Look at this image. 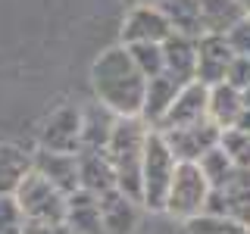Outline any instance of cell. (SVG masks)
Masks as SVG:
<instances>
[{"label": "cell", "instance_id": "cell-28", "mask_svg": "<svg viewBox=\"0 0 250 234\" xmlns=\"http://www.w3.org/2000/svg\"><path fill=\"white\" fill-rule=\"evenodd\" d=\"M225 41H229L234 57H250V16H247V19H241L238 25L225 35Z\"/></svg>", "mask_w": 250, "mask_h": 234}, {"label": "cell", "instance_id": "cell-15", "mask_svg": "<svg viewBox=\"0 0 250 234\" xmlns=\"http://www.w3.org/2000/svg\"><path fill=\"white\" fill-rule=\"evenodd\" d=\"M185 84H178L175 78L169 75H156L147 81V91H144V106H141V119H144V125L150 131H156L163 125V119H166L169 106L175 103L178 91H182Z\"/></svg>", "mask_w": 250, "mask_h": 234}, {"label": "cell", "instance_id": "cell-6", "mask_svg": "<svg viewBox=\"0 0 250 234\" xmlns=\"http://www.w3.org/2000/svg\"><path fill=\"white\" fill-rule=\"evenodd\" d=\"M38 147L53 153H78L82 150V106H60L50 113L38 131Z\"/></svg>", "mask_w": 250, "mask_h": 234}, {"label": "cell", "instance_id": "cell-34", "mask_svg": "<svg viewBox=\"0 0 250 234\" xmlns=\"http://www.w3.org/2000/svg\"><path fill=\"white\" fill-rule=\"evenodd\" d=\"M238 3L244 6V10H247V16H250V0H238Z\"/></svg>", "mask_w": 250, "mask_h": 234}, {"label": "cell", "instance_id": "cell-3", "mask_svg": "<svg viewBox=\"0 0 250 234\" xmlns=\"http://www.w3.org/2000/svg\"><path fill=\"white\" fill-rule=\"evenodd\" d=\"M175 156L166 147L160 131H150L144 147V162H141V203L153 213L166 206V194L172 187V175H175Z\"/></svg>", "mask_w": 250, "mask_h": 234}, {"label": "cell", "instance_id": "cell-2", "mask_svg": "<svg viewBox=\"0 0 250 234\" xmlns=\"http://www.w3.org/2000/svg\"><path fill=\"white\" fill-rule=\"evenodd\" d=\"M150 137V128L141 116L135 119H116L113 137L106 144V156L116 172V191L141 203V162H144V147Z\"/></svg>", "mask_w": 250, "mask_h": 234}, {"label": "cell", "instance_id": "cell-20", "mask_svg": "<svg viewBox=\"0 0 250 234\" xmlns=\"http://www.w3.org/2000/svg\"><path fill=\"white\" fill-rule=\"evenodd\" d=\"M116 119L119 116L109 113L104 103H91L82 109V150H106L109 137H113Z\"/></svg>", "mask_w": 250, "mask_h": 234}, {"label": "cell", "instance_id": "cell-29", "mask_svg": "<svg viewBox=\"0 0 250 234\" xmlns=\"http://www.w3.org/2000/svg\"><path fill=\"white\" fill-rule=\"evenodd\" d=\"M225 81H229L231 88H238V91H247L250 88V57H234Z\"/></svg>", "mask_w": 250, "mask_h": 234}, {"label": "cell", "instance_id": "cell-19", "mask_svg": "<svg viewBox=\"0 0 250 234\" xmlns=\"http://www.w3.org/2000/svg\"><path fill=\"white\" fill-rule=\"evenodd\" d=\"M241 19H247V10L238 0H200V28H203V35L225 38Z\"/></svg>", "mask_w": 250, "mask_h": 234}, {"label": "cell", "instance_id": "cell-33", "mask_svg": "<svg viewBox=\"0 0 250 234\" xmlns=\"http://www.w3.org/2000/svg\"><path fill=\"white\" fill-rule=\"evenodd\" d=\"M241 97H244V109H250V88H247V91H241Z\"/></svg>", "mask_w": 250, "mask_h": 234}, {"label": "cell", "instance_id": "cell-9", "mask_svg": "<svg viewBox=\"0 0 250 234\" xmlns=\"http://www.w3.org/2000/svg\"><path fill=\"white\" fill-rule=\"evenodd\" d=\"M172 35L160 6H128L122 19V47L131 44H163Z\"/></svg>", "mask_w": 250, "mask_h": 234}, {"label": "cell", "instance_id": "cell-1", "mask_svg": "<svg viewBox=\"0 0 250 234\" xmlns=\"http://www.w3.org/2000/svg\"><path fill=\"white\" fill-rule=\"evenodd\" d=\"M91 84L97 103H104L109 113H116L119 119H135L141 116L144 106V91L147 78L135 69L128 50L122 44L106 47L91 66Z\"/></svg>", "mask_w": 250, "mask_h": 234}, {"label": "cell", "instance_id": "cell-23", "mask_svg": "<svg viewBox=\"0 0 250 234\" xmlns=\"http://www.w3.org/2000/svg\"><path fill=\"white\" fill-rule=\"evenodd\" d=\"M200 166V172H203V178H207L209 181V187H213V191H219V187H225L231 181V175L238 169H234V162L229 159V156H225V150L222 147H213V150H209L207 156H203V159L197 162Z\"/></svg>", "mask_w": 250, "mask_h": 234}, {"label": "cell", "instance_id": "cell-32", "mask_svg": "<svg viewBox=\"0 0 250 234\" xmlns=\"http://www.w3.org/2000/svg\"><path fill=\"white\" fill-rule=\"evenodd\" d=\"M234 128H244V131H250V109H244V116H241V122L234 125Z\"/></svg>", "mask_w": 250, "mask_h": 234}, {"label": "cell", "instance_id": "cell-17", "mask_svg": "<svg viewBox=\"0 0 250 234\" xmlns=\"http://www.w3.org/2000/svg\"><path fill=\"white\" fill-rule=\"evenodd\" d=\"M100 218H104V234H135L138 203L119 191H109L100 197Z\"/></svg>", "mask_w": 250, "mask_h": 234}, {"label": "cell", "instance_id": "cell-16", "mask_svg": "<svg viewBox=\"0 0 250 234\" xmlns=\"http://www.w3.org/2000/svg\"><path fill=\"white\" fill-rule=\"evenodd\" d=\"M72 234H104V218H100V197L88 191H75L66 197V215H62Z\"/></svg>", "mask_w": 250, "mask_h": 234}, {"label": "cell", "instance_id": "cell-26", "mask_svg": "<svg viewBox=\"0 0 250 234\" xmlns=\"http://www.w3.org/2000/svg\"><path fill=\"white\" fill-rule=\"evenodd\" d=\"M185 234H244L241 225H234L231 218L222 215H197V218H188L185 222Z\"/></svg>", "mask_w": 250, "mask_h": 234}, {"label": "cell", "instance_id": "cell-22", "mask_svg": "<svg viewBox=\"0 0 250 234\" xmlns=\"http://www.w3.org/2000/svg\"><path fill=\"white\" fill-rule=\"evenodd\" d=\"M160 13L166 16L169 28L175 31V35H185V38H200L203 35V28H200V0H163Z\"/></svg>", "mask_w": 250, "mask_h": 234}, {"label": "cell", "instance_id": "cell-24", "mask_svg": "<svg viewBox=\"0 0 250 234\" xmlns=\"http://www.w3.org/2000/svg\"><path fill=\"white\" fill-rule=\"evenodd\" d=\"M125 50H128L135 69L147 81L156 78V75H163V44H131V47H125Z\"/></svg>", "mask_w": 250, "mask_h": 234}, {"label": "cell", "instance_id": "cell-35", "mask_svg": "<svg viewBox=\"0 0 250 234\" xmlns=\"http://www.w3.org/2000/svg\"><path fill=\"white\" fill-rule=\"evenodd\" d=\"M244 234H250V228H244Z\"/></svg>", "mask_w": 250, "mask_h": 234}, {"label": "cell", "instance_id": "cell-5", "mask_svg": "<svg viewBox=\"0 0 250 234\" xmlns=\"http://www.w3.org/2000/svg\"><path fill=\"white\" fill-rule=\"evenodd\" d=\"M13 200L19 206V213L25 215V222H62V215H66V197L35 169L16 187Z\"/></svg>", "mask_w": 250, "mask_h": 234}, {"label": "cell", "instance_id": "cell-27", "mask_svg": "<svg viewBox=\"0 0 250 234\" xmlns=\"http://www.w3.org/2000/svg\"><path fill=\"white\" fill-rule=\"evenodd\" d=\"M25 231V215L19 213L13 197H0V234H22Z\"/></svg>", "mask_w": 250, "mask_h": 234}, {"label": "cell", "instance_id": "cell-7", "mask_svg": "<svg viewBox=\"0 0 250 234\" xmlns=\"http://www.w3.org/2000/svg\"><path fill=\"white\" fill-rule=\"evenodd\" d=\"M207 215H222L241 228H250V169H238L225 187L209 191Z\"/></svg>", "mask_w": 250, "mask_h": 234}, {"label": "cell", "instance_id": "cell-10", "mask_svg": "<svg viewBox=\"0 0 250 234\" xmlns=\"http://www.w3.org/2000/svg\"><path fill=\"white\" fill-rule=\"evenodd\" d=\"M231 47L225 38L219 35H200L197 38V72H194V81L207 84V88H216V84H225L231 69Z\"/></svg>", "mask_w": 250, "mask_h": 234}, {"label": "cell", "instance_id": "cell-30", "mask_svg": "<svg viewBox=\"0 0 250 234\" xmlns=\"http://www.w3.org/2000/svg\"><path fill=\"white\" fill-rule=\"evenodd\" d=\"M22 234H72L62 222H25Z\"/></svg>", "mask_w": 250, "mask_h": 234}, {"label": "cell", "instance_id": "cell-25", "mask_svg": "<svg viewBox=\"0 0 250 234\" xmlns=\"http://www.w3.org/2000/svg\"><path fill=\"white\" fill-rule=\"evenodd\" d=\"M219 147L234 162V169H250V131H244V128L222 131L219 135Z\"/></svg>", "mask_w": 250, "mask_h": 234}, {"label": "cell", "instance_id": "cell-4", "mask_svg": "<svg viewBox=\"0 0 250 234\" xmlns=\"http://www.w3.org/2000/svg\"><path fill=\"white\" fill-rule=\"evenodd\" d=\"M209 181L203 178L200 166L194 162H178L175 166V175H172V187L166 194V206L163 213H169L172 218H197L207 213V200H209Z\"/></svg>", "mask_w": 250, "mask_h": 234}, {"label": "cell", "instance_id": "cell-31", "mask_svg": "<svg viewBox=\"0 0 250 234\" xmlns=\"http://www.w3.org/2000/svg\"><path fill=\"white\" fill-rule=\"evenodd\" d=\"M125 3H131V6H160L163 0H125Z\"/></svg>", "mask_w": 250, "mask_h": 234}, {"label": "cell", "instance_id": "cell-14", "mask_svg": "<svg viewBox=\"0 0 250 234\" xmlns=\"http://www.w3.org/2000/svg\"><path fill=\"white\" fill-rule=\"evenodd\" d=\"M78 184L94 197L116 191V172L106 150H78Z\"/></svg>", "mask_w": 250, "mask_h": 234}, {"label": "cell", "instance_id": "cell-18", "mask_svg": "<svg viewBox=\"0 0 250 234\" xmlns=\"http://www.w3.org/2000/svg\"><path fill=\"white\" fill-rule=\"evenodd\" d=\"M244 116V97L238 88H231L229 81L209 88V106H207V119L216 125L219 131H229L241 122Z\"/></svg>", "mask_w": 250, "mask_h": 234}, {"label": "cell", "instance_id": "cell-8", "mask_svg": "<svg viewBox=\"0 0 250 234\" xmlns=\"http://www.w3.org/2000/svg\"><path fill=\"white\" fill-rule=\"evenodd\" d=\"M166 147L172 150L175 162H197L207 156L213 147H219V135L222 131L216 128L213 122H200V125H185V128H169V131H160Z\"/></svg>", "mask_w": 250, "mask_h": 234}, {"label": "cell", "instance_id": "cell-13", "mask_svg": "<svg viewBox=\"0 0 250 234\" xmlns=\"http://www.w3.org/2000/svg\"><path fill=\"white\" fill-rule=\"evenodd\" d=\"M197 72V38L172 35L163 41V75L175 78L178 84H191Z\"/></svg>", "mask_w": 250, "mask_h": 234}, {"label": "cell", "instance_id": "cell-12", "mask_svg": "<svg viewBox=\"0 0 250 234\" xmlns=\"http://www.w3.org/2000/svg\"><path fill=\"white\" fill-rule=\"evenodd\" d=\"M207 106H209V88L207 84H200V81L185 84L156 131H169V128H185V125L207 122Z\"/></svg>", "mask_w": 250, "mask_h": 234}, {"label": "cell", "instance_id": "cell-21", "mask_svg": "<svg viewBox=\"0 0 250 234\" xmlns=\"http://www.w3.org/2000/svg\"><path fill=\"white\" fill-rule=\"evenodd\" d=\"M31 153L16 144H0V197H13L25 175H31Z\"/></svg>", "mask_w": 250, "mask_h": 234}, {"label": "cell", "instance_id": "cell-11", "mask_svg": "<svg viewBox=\"0 0 250 234\" xmlns=\"http://www.w3.org/2000/svg\"><path fill=\"white\" fill-rule=\"evenodd\" d=\"M31 166L41 178H47L62 197L82 191L78 184V153H53V150H41L38 147L31 153Z\"/></svg>", "mask_w": 250, "mask_h": 234}]
</instances>
